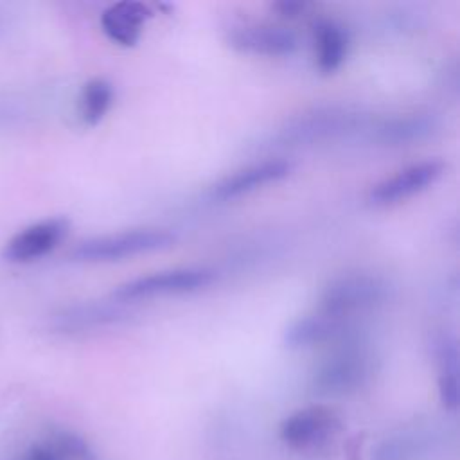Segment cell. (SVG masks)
<instances>
[{
  "label": "cell",
  "mask_w": 460,
  "mask_h": 460,
  "mask_svg": "<svg viewBox=\"0 0 460 460\" xmlns=\"http://www.w3.org/2000/svg\"><path fill=\"white\" fill-rule=\"evenodd\" d=\"M217 279L216 271L210 268H174L155 271L149 275H140L137 279L126 280L117 286L111 298L120 304L151 300L156 296L169 295H187L207 289Z\"/></svg>",
  "instance_id": "5b68a950"
},
{
  "label": "cell",
  "mask_w": 460,
  "mask_h": 460,
  "mask_svg": "<svg viewBox=\"0 0 460 460\" xmlns=\"http://www.w3.org/2000/svg\"><path fill=\"white\" fill-rule=\"evenodd\" d=\"M377 368L374 352L361 341L345 340L313 370L309 388L320 397H345L365 388Z\"/></svg>",
  "instance_id": "6da1fadb"
},
{
  "label": "cell",
  "mask_w": 460,
  "mask_h": 460,
  "mask_svg": "<svg viewBox=\"0 0 460 460\" xmlns=\"http://www.w3.org/2000/svg\"><path fill=\"white\" fill-rule=\"evenodd\" d=\"M341 428L343 420L334 410L314 404L288 415L279 426V437L291 449L313 451L329 444Z\"/></svg>",
  "instance_id": "8992f818"
},
{
  "label": "cell",
  "mask_w": 460,
  "mask_h": 460,
  "mask_svg": "<svg viewBox=\"0 0 460 460\" xmlns=\"http://www.w3.org/2000/svg\"><path fill=\"white\" fill-rule=\"evenodd\" d=\"M437 128V119L431 113L411 111L377 120L370 133L377 144L399 147L428 140Z\"/></svg>",
  "instance_id": "5bb4252c"
},
{
  "label": "cell",
  "mask_w": 460,
  "mask_h": 460,
  "mask_svg": "<svg viewBox=\"0 0 460 460\" xmlns=\"http://www.w3.org/2000/svg\"><path fill=\"white\" fill-rule=\"evenodd\" d=\"M388 291V282L377 273L347 271L323 286L316 309L332 316L354 320L385 304Z\"/></svg>",
  "instance_id": "3957f363"
},
{
  "label": "cell",
  "mask_w": 460,
  "mask_h": 460,
  "mask_svg": "<svg viewBox=\"0 0 460 460\" xmlns=\"http://www.w3.org/2000/svg\"><path fill=\"white\" fill-rule=\"evenodd\" d=\"M420 451L422 438L415 435H394L372 447L370 460H415Z\"/></svg>",
  "instance_id": "ac0fdd59"
},
{
  "label": "cell",
  "mask_w": 460,
  "mask_h": 460,
  "mask_svg": "<svg viewBox=\"0 0 460 460\" xmlns=\"http://www.w3.org/2000/svg\"><path fill=\"white\" fill-rule=\"evenodd\" d=\"M316 66L322 74H334L349 52V38L341 25L332 20H318L313 27Z\"/></svg>",
  "instance_id": "2e32d148"
},
{
  "label": "cell",
  "mask_w": 460,
  "mask_h": 460,
  "mask_svg": "<svg viewBox=\"0 0 460 460\" xmlns=\"http://www.w3.org/2000/svg\"><path fill=\"white\" fill-rule=\"evenodd\" d=\"M309 4L300 2V0H280L277 4H273V9L284 16V18H298L307 11Z\"/></svg>",
  "instance_id": "ffe728a7"
},
{
  "label": "cell",
  "mask_w": 460,
  "mask_h": 460,
  "mask_svg": "<svg viewBox=\"0 0 460 460\" xmlns=\"http://www.w3.org/2000/svg\"><path fill=\"white\" fill-rule=\"evenodd\" d=\"M68 228L70 221L61 216L36 221L16 232L4 244L2 257L11 264L34 262L56 250L58 244L66 237Z\"/></svg>",
  "instance_id": "ba28073f"
},
{
  "label": "cell",
  "mask_w": 460,
  "mask_h": 460,
  "mask_svg": "<svg viewBox=\"0 0 460 460\" xmlns=\"http://www.w3.org/2000/svg\"><path fill=\"white\" fill-rule=\"evenodd\" d=\"M113 102V84L104 77L88 79L79 93L77 115L84 126H97Z\"/></svg>",
  "instance_id": "e0dca14e"
},
{
  "label": "cell",
  "mask_w": 460,
  "mask_h": 460,
  "mask_svg": "<svg viewBox=\"0 0 460 460\" xmlns=\"http://www.w3.org/2000/svg\"><path fill=\"white\" fill-rule=\"evenodd\" d=\"M365 126L363 115L343 106H318L293 115L277 128L273 146L304 147L336 140Z\"/></svg>",
  "instance_id": "7a4b0ae2"
},
{
  "label": "cell",
  "mask_w": 460,
  "mask_h": 460,
  "mask_svg": "<svg viewBox=\"0 0 460 460\" xmlns=\"http://www.w3.org/2000/svg\"><path fill=\"white\" fill-rule=\"evenodd\" d=\"M129 316L126 304L110 296V300L77 302L59 309L52 316V329L66 334L88 332L110 325H117Z\"/></svg>",
  "instance_id": "7c38bea8"
},
{
  "label": "cell",
  "mask_w": 460,
  "mask_h": 460,
  "mask_svg": "<svg viewBox=\"0 0 460 460\" xmlns=\"http://www.w3.org/2000/svg\"><path fill=\"white\" fill-rule=\"evenodd\" d=\"M354 320L313 311L295 318L282 332V343L288 349H313L318 345H338L354 338Z\"/></svg>",
  "instance_id": "9c48e42d"
},
{
  "label": "cell",
  "mask_w": 460,
  "mask_h": 460,
  "mask_svg": "<svg viewBox=\"0 0 460 460\" xmlns=\"http://www.w3.org/2000/svg\"><path fill=\"white\" fill-rule=\"evenodd\" d=\"M25 460H65V458L52 444H38L27 453Z\"/></svg>",
  "instance_id": "44dd1931"
},
{
  "label": "cell",
  "mask_w": 460,
  "mask_h": 460,
  "mask_svg": "<svg viewBox=\"0 0 460 460\" xmlns=\"http://www.w3.org/2000/svg\"><path fill=\"white\" fill-rule=\"evenodd\" d=\"M291 172H293V162L286 158H268L262 162H255L219 180L210 189V196L212 199H217V201L237 199L266 185L282 181Z\"/></svg>",
  "instance_id": "30bf717a"
},
{
  "label": "cell",
  "mask_w": 460,
  "mask_h": 460,
  "mask_svg": "<svg viewBox=\"0 0 460 460\" xmlns=\"http://www.w3.org/2000/svg\"><path fill=\"white\" fill-rule=\"evenodd\" d=\"M176 235L165 228H131L106 234L77 243L70 259L75 262H117L137 255L167 250L174 244Z\"/></svg>",
  "instance_id": "277c9868"
},
{
  "label": "cell",
  "mask_w": 460,
  "mask_h": 460,
  "mask_svg": "<svg viewBox=\"0 0 460 460\" xmlns=\"http://www.w3.org/2000/svg\"><path fill=\"white\" fill-rule=\"evenodd\" d=\"M52 446L63 455L65 460H97L92 446L81 435L72 431L58 433Z\"/></svg>",
  "instance_id": "d6986e66"
},
{
  "label": "cell",
  "mask_w": 460,
  "mask_h": 460,
  "mask_svg": "<svg viewBox=\"0 0 460 460\" xmlns=\"http://www.w3.org/2000/svg\"><path fill=\"white\" fill-rule=\"evenodd\" d=\"M228 45L243 54L284 58L298 49V38L293 31L273 23H246L234 27L226 36Z\"/></svg>",
  "instance_id": "8fae6325"
},
{
  "label": "cell",
  "mask_w": 460,
  "mask_h": 460,
  "mask_svg": "<svg viewBox=\"0 0 460 460\" xmlns=\"http://www.w3.org/2000/svg\"><path fill=\"white\" fill-rule=\"evenodd\" d=\"M444 172L446 164L437 158L410 164L372 185L367 194V201L376 208L399 205L433 187Z\"/></svg>",
  "instance_id": "52a82bcc"
},
{
  "label": "cell",
  "mask_w": 460,
  "mask_h": 460,
  "mask_svg": "<svg viewBox=\"0 0 460 460\" xmlns=\"http://www.w3.org/2000/svg\"><path fill=\"white\" fill-rule=\"evenodd\" d=\"M153 18V9L137 0H122L108 5L101 14V29L122 47H133L140 40L144 23Z\"/></svg>",
  "instance_id": "9a60e30c"
},
{
  "label": "cell",
  "mask_w": 460,
  "mask_h": 460,
  "mask_svg": "<svg viewBox=\"0 0 460 460\" xmlns=\"http://www.w3.org/2000/svg\"><path fill=\"white\" fill-rule=\"evenodd\" d=\"M431 352L437 365V386L440 404L455 411L460 406V352L458 340L449 331H440L431 340Z\"/></svg>",
  "instance_id": "4fadbf2b"
}]
</instances>
